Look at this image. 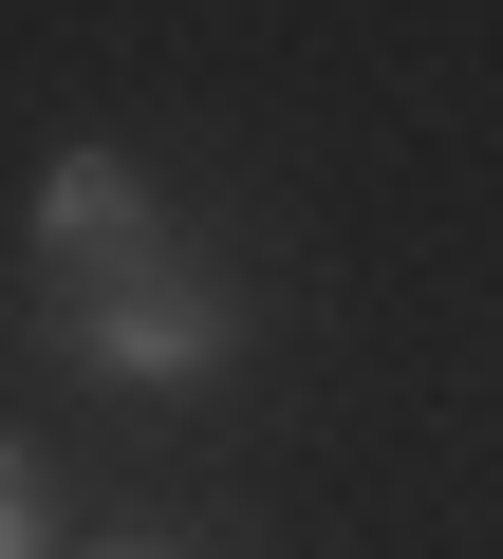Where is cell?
Instances as JSON below:
<instances>
[{
    "instance_id": "3957f363",
    "label": "cell",
    "mask_w": 503,
    "mask_h": 559,
    "mask_svg": "<svg viewBox=\"0 0 503 559\" xmlns=\"http://www.w3.org/2000/svg\"><path fill=\"white\" fill-rule=\"evenodd\" d=\"M0 559H38V466L0 448Z\"/></svg>"
},
{
    "instance_id": "6da1fadb",
    "label": "cell",
    "mask_w": 503,
    "mask_h": 559,
    "mask_svg": "<svg viewBox=\"0 0 503 559\" xmlns=\"http://www.w3.org/2000/svg\"><path fill=\"white\" fill-rule=\"evenodd\" d=\"M168 261H187V224L149 205L131 150H57L38 168V299H131V280H168Z\"/></svg>"
},
{
    "instance_id": "7a4b0ae2",
    "label": "cell",
    "mask_w": 503,
    "mask_h": 559,
    "mask_svg": "<svg viewBox=\"0 0 503 559\" xmlns=\"http://www.w3.org/2000/svg\"><path fill=\"white\" fill-rule=\"evenodd\" d=\"M38 336L94 355V373H131V392H205L242 355V299H224V261H168V280H131V299H38Z\"/></svg>"
},
{
    "instance_id": "277c9868",
    "label": "cell",
    "mask_w": 503,
    "mask_h": 559,
    "mask_svg": "<svg viewBox=\"0 0 503 559\" xmlns=\"http://www.w3.org/2000/svg\"><path fill=\"white\" fill-rule=\"evenodd\" d=\"M131 559H149V540H131Z\"/></svg>"
}]
</instances>
